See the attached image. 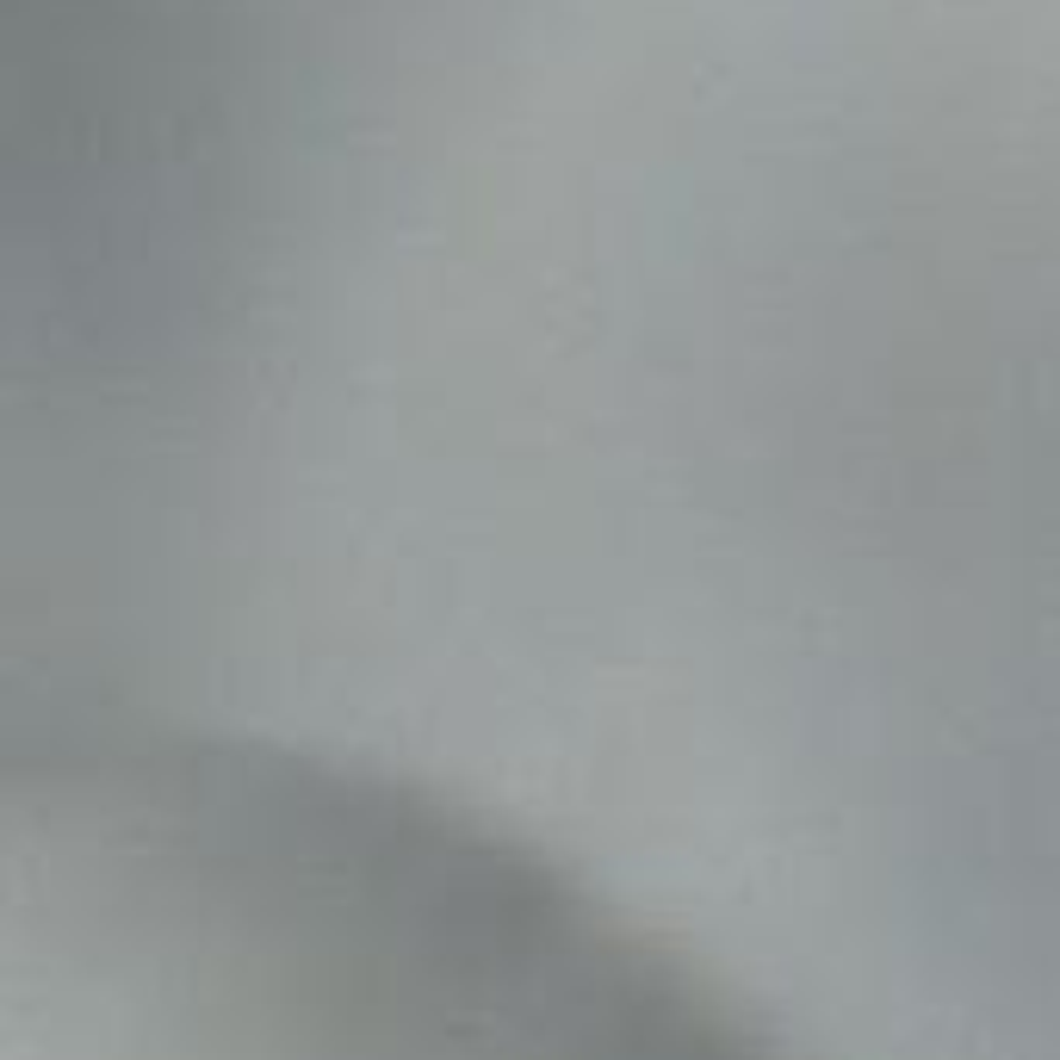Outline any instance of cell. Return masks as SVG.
I'll return each mask as SVG.
<instances>
[{
    "label": "cell",
    "mask_w": 1060,
    "mask_h": 1060,
    "mask_svg": "<svg viewBox=\"0 0 1060 1060\" xmlns=\"http://www.w3.org/2000/svg\"><path fill=\"white\" fill-rule=\"evenodd\" d=\"M174 769H193V763H174ZM286 769H305V763H286ZM144 775H162V769H144ZM119 781H137V775H119ZM119 781H94V788H119ZM94 788H75V794H94ZM75 794H62V800H75ZM62 800H50V806H62ZM50 806H38L32 818H44ZM32 818H20V825H13V837H20ZM13 837H7V843H13Z\"/></svg>",
    "instance_id": "6da1fadb"
}]
</instances>
